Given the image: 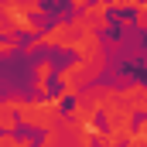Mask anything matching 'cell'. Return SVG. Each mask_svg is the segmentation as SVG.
<instances>
[{
    "mask_svg": "<svg viewBox=\"0 0 147 147\" xmlns=\"http://www.w3.org/2000/svg\"><path fill=\"white\" fill-rule=\"evenodd\" d=\"M72 3L75 7H89V0H72Z\"/></svg>",
    "mask_w": 147,
    "mask_h": 147,
    "instance_id": "3957f363",
    "label": "cell"
},
{
    "mask_svg": "<svg viewBox=\"0 0 147 147\" xmlns=\"http://www.w3.org/2000/svg\"><path fill=\"white\" fill-rule=\"evenodd\" d=\"M21 120H24V127H51L55 120H58V103L55 99H45V103H24L21 106Z\"/></svg>",
    "mask_w": 147,
    "mask_h": 147,
    "instance_id": "6da1fadb",
    "label": "cell"
},
{
    "mask_svg": "<svg viewBox=\"0 0 147 147\" xmlns=\"http://www.w3.org/2000/svg\"><path fill=\"white\" fill-rule=\"evenodd\" d=\"M0 147H31V137H21V140H17L14 134H3V144Z\"/></svg>",
    "mask_w": 147,
    "mask_h": 147,
    "instance_id": "7a4b0ae2",
    "label": "cell"
}]
</instances>
